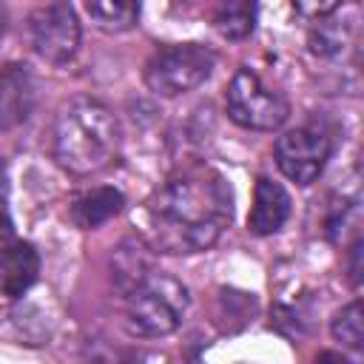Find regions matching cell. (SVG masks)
Here are the masks:
<instances>
[{
    "instance_id": "1",
    "label": "cell",
    "mask_w": 364,
    "mask_h": 364,
    "mask_svg": "<svg viewBox=\"0 0 364 364\" xmlns=\"http://www.w3.org/2000/svg\"><path fill=\"white\" fill-rule=\"evenodd\" d=\"M233 216V193L213 168H188L156 188L139 213L142 242L159 253H202Z\"/></svg>"
},
{
    "instance_id": "2",
    "label": "cell",
    "mask_w": 364,
    "mask_h": 364,
    "mask_svg": "<svg viewBox=\"0 0 364 364\" xmlns=\"http://www.w3.org/2000/svg\"><path fill=\"white\" fill-rule=\"evenodd\" d=\"M122 145V128L114 111L94 97L68 100L51 131V154L65 173L88 176L108 168Z\"/></svg>"
},
{
    "instance_id": "3",
    "label": "cell",
    "mask_w": 364,
    "mask_h": 364,
    "mask_svg": "<svg viewBox=\"0 0 364 364\" xmlns=\"http://www.w3.org/2000/svg\"><path fill=\"white\" fill-rule=\"evenodd\" d=\"M122 296H125V327L131 336L139 338H162L173 333L182 324L191 304L188 287L156 267H151Z\"/></svg>"
},
{
    "instance_id": "4",
    "label": "cell",
    "mask_w": 364,
    "mask_h": 364,
    "mask_svg": "<svg viewBox=\"0 0 364 364\" xmlns=\"http://www.w3.org/2000/svg\"><path fill=\"white\" fill-rule=\"evenodd\" d=\"M216 65V54L199 43L156 48L145 63V85L159 97H179L202 85Z\"/></svg>"
},
{
    "instance_id": "5",
    "label": "cell",
    "mask_w": 364,
    "mask_h": 364,
    "mask_svg": "<svg viewBox=\"0 0 364 364\" xmlns=\"http://www.w3.org/2000/svg\"><path fill=\"white\" fill-rule=\"evenodd\" d=\"M225 105H228V117L236 125L250 128V131H273V128L284 125V119L290 114L287 100L279 91L267 88L262 82V77L247 65H242L230 77Z\"/></svg>"
},
{
    "instance_id": "6",
    "label": "cell",
    "mask_w": 364,
    "mask_h": 364,
    "mask_svg": "<svg viewBox=\"0 0 364 364\" xmlns=\"http://www.w3.org/2000/svg\"><path fill=\"white\" fill-rule=\"evenodd\" d=\"M31 48L54 65H65L80 48V17L68 0H51L31 11L28 17Z\"/></svg>"
},
{
    "instance_id": "7",
    "label": "cell",
    "mask_w": 364,
    "mask_h": 364,
    "mask_svg": "<svg viewBox=\"0 0 364 364\" xmlns=\"http://www.w3.org/2000/svg\"><path fill=\"white\" fill-rule=\"evenodd\" d=\"M276 165L279 171L296 182V185H310L318 179V173L324 171L327 159H330V139L310 125L293 128L287 134H282L276 139Z\"/></svg>"
},
{
    "instance_id": "8",
    "label": "cell",
    "mask_w": 364,
    "mask_h": 364,
    "mask_svg": "<svg viewBox=\"0 0 364 364\" xmlns=\"http://www.w3.org/2000/svg\"><path fill=\"white\" fill-rule=\"evenodd\" d=\"M34 111V80L26 65L9 63L0 68V131L23 125Z\"/></svg>"
},
{
    "instance_id": "9",
    "label": "cell",
    "mask_w": 364,
    "mask_h": 364,
    "mask_svg": "<svg viewBox=\"0 0 364 364\" xmlns=\"http://www.w3.org/2000/svg\"><path fill=\"white\" fill-rule=\"evenodd\" d=\"M40 273V256L34 245L23 239H11L0 245V293L6 299H20Z\"/></svg>"
},
{
    "instance_id": "10",
    "label": "cell",
    "mask_w": 364,
    "mask_h": 364,
    "mask_svg": "<svg viewBox=\"0 0 364 364\" xmlns=\"http://www.w3.org/2000/svg\"><path fill=\"white\" fill-rule=\"evenodd\" d=\"M287 216H290V196H287V191L279 182H273L270 176H259L256 188H253L250 216H247L250 233L270 236V233L282 230Z\"/></svg>"
},
{
    "instance_id": "11",
    "label": "cell",
    "mask_w": 364,
    "mask_h": 364,
    "mask_svg": "<svg viewBox=\"0 0 364 364\" xmlns=\"http://www.w3.org/2000/svg\"><path fill=\"white\" fill-rule=\"evenodd\" d=\"M122 205H125V199L117 188H91V191H82L71 202V216L80 228L94 230V228L105 225L108 219H114L122 210Z\"/></svg>"
},
{
    "instance_id": "12",
    "label": "cell",
    "mask_w": 364,
    "mask_h": 364,
    "mask_svg": "<svg viewBox=\"0 0 364 364\" xmlns=\"http://www.w3.org/2000/svg\"><path fill=\"white\" fill-rule=\"evenodd\" d=\"M259 14V0H219L213 14V28L225 40H245L250 37Z\"/></svg>"
},
{
    "instance_id": "13",
    "label": "cell",
    "mask_w": 364,
    "mask_h": 364,
    "mask_svg": "<svg viewBox=\"0 0 364 364\" xmlns=\"http://www.w3.org/2000/svg\"><path fill=\"white\" fill-rule=\"evenodd\" d=\"M154 267L151 256H148V245L145 242H122L111 259V270H114V284L119 287V293H128L148 270Z\"/></svg>"
},
{
    "instance_id": "14",
    "label": "cell",
    "mask_w": 364,
    "mask_h": 364,
    "mask_svg": "<svg viewBox=\"0 0 364 364\" xmlns=\"http://www.w3.org/2000/svg\"><path fill=\"white\" fill-rule=\"evenodd\" d=\"M85 6L102 31H128L139 20V0H85Z\"/></svg>"
},
{
    "instance_id": "15",
    "label": "cell",
    "mask_w": 364,
    "mask_h": 364,
    "mask_svg": "<svg viewBox=\"0 0 364 364\" xmlns=\"http://www.w3.org/2000/svg\"><path fill=\"white\" fill-rule=\"evenodd\" d=\"M330 333L338 344L350 347V350H361L364 347V316H361V304L350 301L347 307H341L333 321H330Z\"/></svg>"
},
{
    "instance_id": "16",
    "label": "cell",
    "mask_w": 364,
    "mask_h": 364,
    "mask_svg": "<svg viewBox=\"0 0 364 364\" xmlns=\"http://www.w3.org/2000/svg\"><path fill=\"white\" fill-rule=\"evenodd\" d=\"M341 0H293V6L304 14V17H324L330 14Z\"/></svg>"
},
{
    "instance_id": "17",
    "label": "cell",
    "mask_w": 364,
    "mask_h": 364,
    "mask_svg": "<svg viewBox=\"0 0 364 364\" xmlns=\"http://www.w3.org/2000/svg\"><path fill=\"white\" fill-rule=\"evenodd\" d=\"M358 259H361V239L350 247V279H353V284L361 282V264H358Z\"/></svg>"
},
{
    "instance_id": "18",
    "label": "cell",
    "mask_w": 364,
    "mask_h": 364,
    "mask_svg": "<svg viewBox=\"0 0 364 364\" xmlns=\"http://www.w3.org/2000/svg\"><path fill=\"white\" fill-rule=\"evenodd\" d=\"M11 239H14V225H11L9 213L0 210V245H6V242H11Z\"/></svg>"
},
{
    "instance_id": "19",
    "label": "cell",
    "mask_w": 364,
    "mask_h": 364,
    "mask_svg": "<svg viewBox=\"0 0 364 364\" xmlns=\"http://www.w3.org/2000/svg\"><path fill=\"white\" fill-rule=\"evenodd\" d=\"M6 188H9V176H6V162L0 156V199L6 196Z\"/></svg>"
},
{
    "instance_id": "20",
    "label": "cell",
    "mask_w": 364,
    "mask_h": 364,
    "mask_svg": "<svg viewBox=\"0 0 364 364\" xmlns=\"http://www.w3.org/2000/svg\"><path fill=\"white\" fill-rule=\"evenodd\" d=\"M0 31H3V6H0Z\"/></svg>"
}]
</instances>
